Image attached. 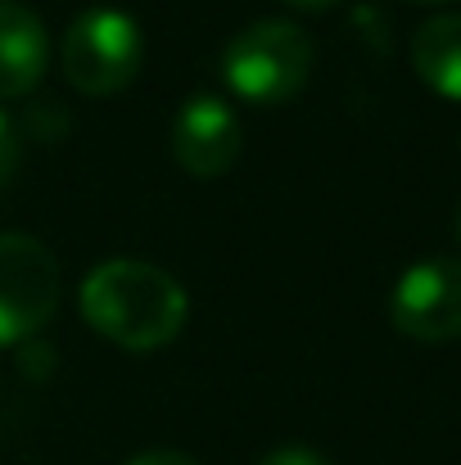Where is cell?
<instances>
[{"instance_id":"14","label":"cell","mask_w":461,"mask_h":465,"mask_svg":"<svg viewBox=\"0 0 461 465\" xmlns=\"http://www.w3.org/2000/svg\"><path fill=\"white\" fill-rule=\"evenodd\" d=\"M457 240H461V217H457Z\"/></svg>"},{"instance_id":"4","label":"cell","mask_w":461,"mask_h":465,"mask_svg":"<svg viewBox=\"0 0 461 465\" xmlns=\"http://www.w3.org/2000/svg\"><path fill=\"white\" fill-rule=\"evenodd\" d=\"M59 308V262L32 235H0V348L32 339Z\"/></svg>"},{"instance_id":"13","label":"cell","mask_w":461,"mask_h":465,"mask_svg":"<svg viewBox=\"0 0 461 465\" xmlns=\"http://www.w3.org/2000/svg\"><path fill=\"white\" fill-rule=\"evenodd\" d=\"M421 5H448V0H421Z\"/></svg>"},{"instance_id":"8","label":"cell","mask_w":461,"mask_h":465,"mask_svg":"<svg viewBox=\"0 0 461 465\" xmlns=\"http://www.w3.org/2000/svg\"><path fill=\"white\" fill-rule=\"evenodd\" d=\"M412 64L430 91H439L444 100H461V14H439L421 23L412 41Z\"/></svg>"},{"instance_id":"1","label":"cell","mask_w":461,"mask_h":465,"mask_svg":"<svg viewBox=\"0 0 461 465\" xmlns=\"http://www.w3.org/2000/svg\"><path fill=\"white\" fill-rule=\"evenodd\" d=\"M82 316L95 334L118 348L150 352L181 334L185 325V290L154 262L114 258L82 281Z\"/></svg>"},{"instance_id":"6","label":"cell","mask_w":461,"mask_h":465,"mask_svg":"<svg viewBox=\"0 0 461 465\" xmlns=\"http://www.w3.org/2000/svg\"><path fill=\"white\" fill-rule=\"evenodd\" d=\"M245 150V127L236 109L217 95H195L172 123V154L190 176H222Z\"/></svg>"},{"instance_id":"2","label":"cell","mask_w":461,"mask_h":465,"mask_svg":"<svg viewBox=\"0 0 461 465\" xmlns=\"http://www.w3.org/2000/svg\"><path fill=\"white\" fill-rule=\"evenodd\" d=\"M312 73V41L304 27L286 18H263L236 32L222 50V77L226 86L258 109L286 104L307 86Z\"/></svg>"},{"instance_id":"12","label":"cell","mask_w":461,"mask_h":465,"mask_svg":"<svg viewBox=\"0 0 461 465\" xmlns=\"http://www.w3.org/2000/svg\"><path fill=\"white\" fill-rule=\"evenodd\" d=\"M286 5H295V9H330V5H339V0H286Z\"/></svg>"},{"instance_id":"11","label":"cell","mask_w":461,"mask_h":465,"mask_svg":"<svg viewBox=\"0 0 461 465\" xmlns=\"http://www.w3.org/2000/svg\"><path fill=\"white\" fill-rule=\"evenodd\" d=\"M127 465H199L195 457H185V452H145V457H136V461Z\"/></svg>"},{"instance_id":"9","label":"cell","mask_w":461,"mask_h":465,"mask_svg":"<svg viewBox=\"0 0 461 465\" xmlns=\"http://www.w3.org/2000/svg\"><path fill=\"white\" fill-rule=\"evenodd\" d=\"M18 154H23V145H18V132H14V123L0 114V190L14 181V172H18Z\"/></svg>"},{"instance_id":"5","label":"cell","mask_w":461,"mask_h":465,"mask_svg":"<svg viewBox=\"0 0 461 465\" xmlns=\"http://www.w3.org/2000/svg\"><path fill=\"white\" fill-rule=\"evenodd\" d=\"M389 316L407 339H421V343L461 339V262L426 258L407 267L394 285Z\"/></svg>"},{"instance_id":"10","label":"cell","mask_w":461,"mask_h":465,"mask_svg":"<svg viewBox=\"0 0 461 465\" xmlns=\"http://www.w3.org/2000/svg\"><path fill=\"white\" fill-rule=\"evenodd\" d=\"M258 465H330L321 452H312V448H276V452H267Z\"/></svg>"},{"instance_id":"3","label":"cell","mask_w":461,"mask_h":465,"mask_svg":"<svg viewBox=\"0 0 461 465\" xmlns=\"http://www.w3.org/2000/svg\"><path fill=\"white\" fill-rule=\"evenodd\" d=\"M59 64L73 91L82 95H118L136 82L145 64V36L141 23L123 9H86L68 23L59 41Z\"/></svg>"},{"instance_id":"7","label":"cell","mask_w":461,"mask_h":465,"mask_svg":"<svg viewBox=\"0 0 461 465\" xmlns=\"http://www.w3.org/2000/svg\"><path fill=\"white\" fill-rule=\"evenodd\" d=\"M45 59L50 41L41 18L18 0H0V95L5 100L27 95L45 77Z\"/></svg>"}]
</instances>
